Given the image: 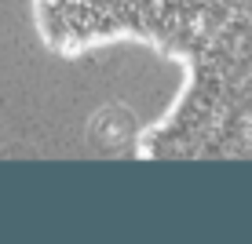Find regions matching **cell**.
<instances>
[{
    "mask_svg": "<svg viewBox=\"0 0 252 244\" xmlns=\"http://www.w3.org/2000/svg\"><path fill=\"white\" fill-rule=\"evenodd\" d=\"M227 0H30L37 37L59 58H81L110 44H143L179 58Z\"/></svg>",
    "mask_w": 252,
    "mask_h": 244,
    "instance_id": "2",
    "label": "cell"
},
{
    "mask_svg": "<svg viewBox=\"0 0 252 244\" xmlns=\"http://www.w3.org/2000/svg\"><path fill=\"white\" fill-rule=\"evenodd\" d=\"M183 88L143 128L146 161H252V0H227L179 58Z\"/></svg>",
    "mask_w": 252,
    "mask_h": 244,
    "instance_id": "1",
    "label": "cell"
}]
</instances>
